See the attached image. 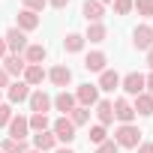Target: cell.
Here are the masks:
<instances>
[{
	"instance_id": "cell-1",
	"label": "cell",
	"mask_w": 153,
	"mask_h": 153,
	"mask_svg": "<svg viewBox=\"0 0 153 153\" xmlns=\"http://www.w3.org/2000/svg\"><path fill=\"white\" fill-rule=\"evenodd\" d=\"M141 135H144V132H141V129H138L135 123H120V126L114 129V138H111V141H114L117 147L135 150V147L141 144Z\"/></svg>"
},
{
	"instance_id": "cell-2",
	"label": "cell",
	"mask_w": 153,
	"mask_h": 153,
	"mask_svg": "<svg viewBox=\"0 0 153 153\" xmlns=\"http://www.w3.org/2000/svg\"><path fill=\"white\" fill-rule=\"evenodd\" d=\"M51 132H54L57 144H63V147H69V144L75 141V126H72L69 117H57V120L51 123Z\"/></svg>"
},
{
	"instance_id": "cell-3",
	"label": "cell",
	"mask_w": 153,
	"mask_h": 153,
	"mask_svg": "<svg viewBox=\"0 0 153 153\" xmlns=\"http://www.w3.org/2000/svg\"><path fill=\"white\" fill-rule=\"evenodd\" d=\"M3 39H6L9 54H24V48L30 45V42H27V33H21L18 27H9V30L3 33Z\"/></svg>"
},
{
	"instance_id": "cell-4",
	"label": "cell",
	"mask_w": 153,
	"mask_h": 153,
	"mask_svg": "<svg viewBox=\"0 0 153 153\" xmlns=\"http://www.w3.org/2000/svg\"><path fill=\"white\" fill-rule=\"evenodd\" d=\"M120 90L126 93V96H138V93H144V75L141 72H129V75H123L120 78Z\"/></svg>"
},
{
	"instance_id": "cell-5",
	"label": "cell",
	"mask_w": 153,
	"mask_h": 153,
	"mask_svg": "<svg viewBox=\"0 0 153 153\" xmlns=\"http://www.w3.org/2000/svg\"><path fill=\"white\" fill-rule=\"evenodd\" d=\"M27 105H30V111H33V114H48L54 102H51V96H48V93H45L42 87H36V90L30 93V99H27Z\"/></svg>"
},
{
	"instance_id": "cell-6",
	"label": "cell",
	"mask_w": 153,
	"mask_h": 153,
	"mask_svg": "<svg viewBox=\"0 0 153 153\" xmlns=\"http://www.w3.org/2000/svg\"><path fill=\"white\" fill-rule=\"evenodd\" d=\"M9 138L12 141H27V135H30V123H27V117L24 114H12V120H9Z\"/></svg>"
},
{
	"instance_id": "cell-7",
	"label": "cell",
	"mask_w": 153,
	"mask_h": 153,
	"mask_svg": "<svg viewBox=\"0 0 153 153\" xmlns=\"http://www.w3.org/2000/svg\"><path fill=\"white\" fill-rule=\"evenodd\" d=\"M132 45H135L138 51H150V48H153V27H150V24H138V27L132 30Z\"/></svg>"
},
{
	"instance_id": "cell-8",
	"label": "cell",
	"mask_w": 153,
	"mask_h": 153,
	"mask_svg": "<svg viewBox=\"0 0 153 153\" xmlns=\"http://www.w3.org/2000/svg\"><path fill=\"white\" fill-rule=\"evenodd\" d=\"M45 78H48V72L42 69V63H27V66H24V75H21V81H24L30 90H33V87H39Z\"/></svg>"
},
{
	"instance_id": "cell-9",
	"label": "cell",
	"mask_w": 153,
	"mask_h": 153,
	"mask_svg": "<svg viewBox=\"0 0 153 153\" xmlns=\"http://www.w3.org/2000/svg\"><path fill=\"white\" fill-rule=\"evenodd\" d=\"M75 102L84 105V108L96 105L99 102V87L96 84H78V87H75Z\"/></svg>"
},
{
	"instance_id": "cell-10",
	"label": "cell",
	"mask_w": 153,
	"mask_h": 153,
	"mask_svg": "<svg viewBox=\"0 0 153 153\" xmlns=\"http://www.w3.org/2000/svg\"><path fill=\"white\" fill-rule=\"evenodd\" d=\"M30 87L18 78V81H9V87H6V96H9V105H21V102H27L30 99Z\"/></svg>"
},
{
	"instance_id": "cell-11",
	"label": "cell",
	"mask_w": 153,
	"mask_h": 153,
	"mask_svg": "<svg viewBox=\"0 0 153 153\" xmlns=\"http://www.w3.org/2000/svg\"><path fill=\"white\" fill-rule=\"evenodd\" d=\"M48 81H51L54 87H63V90H66V84L72 81V69H69L66 63H57V66H51V69H48Z\"/></svg>"
},
{
	"instance_id": "cell-12",
	"label": "cell",
	"mask_w": 153,
	"mask_h": 153,
	"mask_svg": "<svg viewBox=\"0 0 153 153\" xmlns=\"http://www.w3.org/2000/svg\"><path fill=\"white\" fill-rule=\"evenodd\" d=\"M111 108H114V120H120V123H132V120H135V111H132V102H129L126 96L114 99V102H111Z\"/></svg>"
},
{
	"instance_id": "cell-13",
	"label": "cell",
	"mask_w": 153,
	"mask_h": 153,
	"mask_svg": "<svg viewBox=\"0 0 153 153\" xmlns=\"http://www.w3.org/2000/svg\"><path fill=\"white\" fill-rule=\"evenodd\" d=\"M33 150H39V153H54V150H57V138H54V132H51V129L36 132V135H33Z\"/></svg>"
},
{
	"instance_id": "cell-14",
	"label": "cell",
	"mask_w": 153,
	"mask_h": 153,
	"mask_svg": "<svg viewBox=\"0 0 153 153\" xmlns=\"http://www.w3.org/2000/svg\"><path fill=\"white\" fill-rule=\"evenodd\" d=\"M24 57L21 54H6L3 57V72L9 75V78H21V75H24Z\"/></svg>"
},
{
	"instance_id": "cell-15",
	"label": "cell",
	"mask_w": 153,
	"mask_h": 153,
	"mask_svg": "<svg viewBox=\"0 0 153 153\" xmlns=\"http://www.w3.org/2000/svg\"><path fill=\"white\" fill-rule=\"evenodd\" d=\"M39 21H42V18H39L36 12H30V9H21V12H18V18H15V27H18L21 33H33V30L39 27Z\"/></svg>"
},
{
	"instance_id": "cell-16",
	"label": "cell",
	"mask_w": 153,
	"mask_h": 153,
	"mask_svg": "<svg viewBox=\"0 0 153 153\" xmlns=\"http://www.w3.org/2000/svg\"><path fill=\"white\" fill-rule=\"evenodd\" d=\"M81 15L87 18V24H96V21H102V15H105V6L99 3V0H84Z\"/></svg>"
},
{
	"instance_id": "cell-17",
	"label": "cell",
	"mask_w": 153,
	"mask_h": 153,
	"mask_svg": "<svg viewBox=\"0 0 153 153\" xmlns=\"http://www.w3.org/2000/svg\"><path fill=\"white\" fill-rule=\"evenodd\" d=\"M51 102H54L51 108H57V111H60L63 117H66V114H69V111H72L75 105H78V102H75V93H69V90H60V93H57V96H54Z\"/></svg>"
},
{
	"instance_id": "cell-18",
	"label": "cell",
	"mask_w": 153,
	"mask_h": 153,
	"mask_svg": "<svg viewBox=\"0 0 153 153\" xmlns=\"http://www.w3.org/2000/svg\"><path fill=\"white\" fill-rule=\"evenodd\" d=\"M24 63H45V57H48V48L42 45V42H30L27 48H24Z\"/></svg>"
},
{
	"instance_id": "cell-19",
	"label": "cell",
	"mask_w": 153,
	"mask_h": 153,
	"mask_svg": "<svg viewBox=\"0 0 153 153\" xmlns=\"http://www.w3.org/2000/svg\"><path fill=\"white\" fill-rule=\"evenodd\" d=\"M96 123H99V126H105V129L114 123V108H111V99H99V102H96Z\"/></svg>"
},
{
	"instance_id": "cell-20",
	"label": "cell",
	"mask_w": 153,
	"mask_h": 153,
	"mask_svg": "<svg viewBox=\"0 0 153 153\" xmlns=\"http://www.w3.org/2000/svg\"><path fill=\"white\" fill-rule=\"evenodd\" d=\"M105 63H108L105 51H90V54L84 57V69H87V72H105V69H108Z\"/></svg>"
},
{
	"instance_id": "cell-21",
	"label": "cell",
	"mask_w": 153,
	"mask_h": 153,
	"mask_svg": "<svg viewBox=\"0 0 153 153\" xmlns=\"http://www.w3.org/2000/svg\"><path fill=\"white\" fill-rule=\"evenodd\" d=\"M132 111H135L138 117H150V114H153V96H150V93H138V96L132 99Z\"/></svg>"
},
{
	"instance_id": "cell-22",
	"label": "cell",
	"mask_w": 153,
	"mask_h": 153,
	"mask_svg": "<svg viewBox=\"0 0 153 153\" xmlns=\"http://www.w3.org/2000/svg\"><path fill=\"white\" fill-rule=\"evenodd\" d=\"M99 90H105V93H114L117 87H120V75L114 72V69H105V72H99V84H96Z\"/></svg>"
},
{
	"instance_id": "cell-23",
	"label": "cell",
	"mask_w": 153,
	"mask_h": 153,
	"mask_svg": "<svg viewBox=\"0 0 153 153\" xmlns=\"http://www.w3.org/2000/svg\"><path fill=\"white\" fill-rule=\"evenodd\" d=\"M105 36H108V27H105L102 21H96V24H87V30H84V42H93V45L105 42Z\"/></svg>"
},
{
	"instance_id": "cell-24",
	"label": "cell",
	"mask_w": 153,
	"mask_h": 153,
	"mask_svg": "<svg viewBox=\"0 0 153 153\" xmlns=\"http://www.w3.org/2000/svg\"><path fill=\"white\" fill-rule=\"evenodd\" d=\"M63 51H66V54H81V51H84V33H66Z\"/></svg>"
},
{
	"instance_id": "cell-25",
	"label": "cell",
	"mask_w": 153,
	"mask_h": 153,
	"mask_svg": "<svg viewBox=\"0 0 153 153\" xmlns=\"http://www.w3.org/2000/svg\"><path fill=\"white\" fill-rule=\"evenodd\" d=\"M66 117L72 120V126H75V129H78V126H84V123L90 120V108H84V105H75V108H72Z\"/></svg>"
},
{
	"instance_id": "cell-26",
	"label": "cell",
	"mask_w": 153,
	"mask_h": 153,
	"mask_svg": "<svg viewBox=\"0 0 153 153\" xmlns=\"http://www.w3.org/2000/svg\"><path fill=\"white\" fill-rule=\"evenodd\" d=\"M27 123H30V132H45V129H51L48 114H30V117H27Z\"/></svg>"
},
{
	"instance_id": "cell-27",
	"label": "cell",
	"mask_w": 153,
	"mask_h": 153,
	"mask_svg": "<svg viewBox=\"0 0 153 153\" xmlns=\"http://www.w3.org/2000/svg\"><path fill=\"white\" fill-rule=\"evenodd\" d=\"M0 150H3V153H27L30 144H27V141H12V138H6L3 144H0Z\"/></svg>"
},
{
	"instance_id": "cell-28",
	"label": "cell",
	"mask_w": 153,
	"mask_h": 153,
	"mask_svg": "<svg viewBox=\"0 0 153 153\" xmlns=\"http://www.w3.org/2000/svg\"><path fill=\"white\" fill-rule=\"evenodd\" d=\"M132 9L144 18H153V0H132Z\"/></svg>"
},
{
	"instance_id": "cell-29",
	"label": "cell",
	"mask_w": 153,
	"mask_h": 153,
	"mask_svg": "<svg viewBox=\"0 0 153 153\" xmlns=\"http://www.w3.org/2000/svg\"><path fill=\"white\" fill-rule=\"evenodd\" d=\"M102 141H108V129H105V126H99V123H96V126H90V144H96V147H99Z\"/></svg>"
},
{
	"instance_id": "cell-30",
	"label": "cell",
	"mask_w": 153,
	"mask_h": 153,
	"mask_svg": "<svg viewBox=\"0 0 153 153\" xmlns=\"http://www.w3.org/2000/svg\"><path fill=\"white\" fill-rule=\"evenodd\" d=\"M12 120V105L9 102H0V129H6Z\"/></svg>"
},
{
	"instance_id": "cell-31",
	"label": "cell",
	"mask_w": 153,
	"mask_h": 153,
	"mask_svg": "<svg viewBox=\"0 0 153 153\" xmlns=\"http://www.w3.org/2000/svg\"><path fill=\"white\" fill-rule=\"evenodd\" d=\"M21 3H24L21 9H30V12H36V15H39V12L48 6V0H21Z\"/></svg>"
},
{
	"instance_id": "cell-32",
	"label": "cell",
	"mask_w": 153,
	"mask_h": 153,
	"mask_svg": "<svg viewBox=\"0 0 153 153\" xmlns=\"http://www.w3.org/2000/svg\"><path fill=\"white\" fill-rule=\"evenodd\" d=\"M132 12V0H114V15H129Z\"/></svg>"
},
{
	"instance_id": "cell-33",
	"label": "cell",
	"mask_w": 153,
	"mask_h": 153,
	"mask_svg": "<svg viewBox=\"0 0 153 153\" xmlns=\"http://www.w3.org/2000/svg\"><path fill=\"white\" fill-rule=\"evenodd\" d=\"M96 153H120V147H117V144L108 138V141H102V144L96 147Z\"/></svg>"
},
{
	"instance_id": "cell-34",
	"label": "cell",
	"mask_w": 153,
	"mask_h": 153,
	"mask_svg": "<svg viewBox=\"0 0 153 153\" xmlns=\"http://www.w3.org/2000/svg\"><path fill=\"white\" fill-rule=\"evenodd\" d=\"M135 153H153V141H141L135 147Z\"/></svg>"
},
{
	"instance_id": "cell-35",
	"label": "cell",
	"mask_w": 153,
	"mask_h": 153,
	"mask_svg": "<svg viewBox=\"0 0 153 153\" xmlns=\"http://www.w3.org/2000/svg\"><path fill=\"white\" fill-rule=\"evenodd\" d=\"M144 93H150V96H153V72H150V75H144Z\"/></svg>"
},
{
	"instance_id": "cell-36",
	"label": "cell",
	"mask_w": 153,
	"mask_h": 153,
	"mask_svg": "<svg viewBox=\"0 0 153 153\" xmlns=\"http://www.w3.org/2000/svg\"><path fill=\"white\" fill-rule=\"evenodd\" d=\"M9 87V75L3 72V66H0V90H6Z\"/></svg>"
},
{
	"instance_id": "cell-37",
	"label": "cell",
	"mask_w": 153,
	"mask_h": 153,
	"mask_svg": "<svg viewBox=\"0 0 153 153\" xmlns=\"http://www.w3.org/2000/svg\"><path fill=\"white\" fill-rule=\"evenodd\" d=\"M48 6H54V9H66L69 0H48Z\"/></svg>"
},
{
	"instance_id": "cell-38",
	"label": "cell",
	"mask_w": 153,
	"mask_h": 153,
	"mask_svg": "<svg viewBox=\"0 0 153 153\" xmlns=\"http://www.w3.org/2000/svg\"><path fill=\"white\" fill-rule=\"evenodd\" d=\"M6 54H9V48H6V39H3V36H0V60H3Z\"/></svg>"
},
{
	"instance_id": "cell-39",
	"label": "cell",
	"mask_w": 153,
	"mask_h": 153,
	"mask_svg": "<svg viewBox=\"0 0 153 153\" xmlns=\"http://www.w3.org/2000/svg\"><path fill=\"white\" fill-rule=\"evenodd\" d=\"M144 54H147V66H150V72H153V48H150V51H144Z\"/></svg>"
},
{
	"instance_id": "cell-40",
	"label": "cell",
	"mask_w": 153,
	"mask_h": 153,
	"mask_svg": "<svg viewBox=\"0 0 153 153\" xmlns=\"http://www.w3.org/2000/svg\"><path fill=\"white\" fill-rule=\"evenodd\" d=\"M54 153H75V150H72V147H57Z\"/></svg>"
},
{
	"instance_id": "cell-41",
	"label": "cell",
	"mask_w": 153,
	"mask_h": 153,
	"mask_svg": "<svg viewBox=\"0 0 153 153\" xmlns=\"http://www.w3.org/2000/svg\"><path fill=\"white\" fill-rule=\"evenodd\" d=\"M99 3H102V6H105V3H114V0H99Z\"/></svg>"
},
{
	"instance_id": "cell-42",
	"label": "cell",
	"mask_w": 153,
	"mask_h": 153,
	"mask_svg": "<svg viewBox=\"0 0 153 153\" xmlns=\"http://www.w3.org/2000/svg\"><path fill=\"white\" fill-rule=\"evenodd\" d=\"M27 153H39V150H33V147H30V150H27Z\"/></svg>"
},
{
	"instance_id": "cell-43",
	"label": "cell",
	"mask_w": 153,
	"mask_h": 153,
	"mask_svg": "<svg viewBox=\"0 0 153 153\" xmlns=\"http://www.w3.org/2000/svg\"><path fill=\"white\" fill-rule=\"evenodd\" d=\"M0 93H3V90H0Z\"/></svg>"
},
{
	"instance_id": "cell-44",
	"label": "cell",
	"mask_w": 153,
	"mask_h": 153,
	"mask_svg": "<svg viewBox=\"0 0 153 153\" xmlns=\"http://www.w3.org/2000/svg\"><path fill=\"white\" fill-rule=\"evenodd\" d=\"M0 153H3V150H0Z\"/></svg>"
}]
</instances>
